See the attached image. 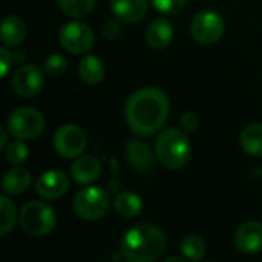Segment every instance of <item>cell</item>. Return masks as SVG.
<instances>
[{
    "label": "cell",
    "instance_id": "1",
    "mask_svg": "<svg viewBox=\"0 0 262 262\" xmlns=\"http://www.w3.org/2000/svg\"><path fill=\"white\" fill-rule=\"evenodd\" d=\"M170 103L167 95L154 86L135 91L126 103L124 115L130 132L137 137H150L160 132L169 118Z\"/></svg>",
    "mask_w": 262,
    "mask_h": 262
},
{
    "label": "cell",
    "instance_id": "2",
    "mask_svg": "<svg viewBox=\"0 0 262 262\" xmlns=\"http://www.w3.org/2000/svg\"><path fill=\"white\" fill-rule=\"evenodd\" d=\"M166 246L167 239L160 227L140 223L124 233L120 250L127 262H157L163 256Z\"/></svg>",
    "mask_w": 262,
    "mask_h": 262
},
{
    "label": "cell",
    "instance_id": "3",
    "mask_svg": "<svg viewBox=\"0 0 262 262\" xmlns=\"http://www.w3.org/2000/svg\"><path fill=\"white\" fill-rule=\"evenodd\" d=\"M190 140L181 127H167L155 140V154L158 161L172 170L181 169L190 158Z\"/></svg>",
    "mask_w": 262,
    "mask_h": 262
},
{
    "label": "cell",
    "instance_id": "4",
    "mask_svg": "<svg viewBox=\"0 0 262 262\" xmlns=\"http://www.w3.org/2000/svg\"><path fill=\"white\" fill-rule=\"evenodd\" d=\"M46 127L43 114L31 106H20L14 109L6 120V129L15 140L28 141L40 137Z\"/></svg>",
    "mask_w": 262,
    "mask_h": 262
},
{
    "label": "cell",
    "instance_id": "5",
    "mask_svg": "<svg viewBox=\"0 0 262 262\" xmlns=\"http://www.w3.org/2000/svg\"><path fill=\"white\" fill-rule=\"evenodd\" d=\"M55 212L43 201H29L18 212L20 227L32 236H45L55 227Z\"/></svg>",
    "mask_w": 262,
    "mask_h": 262
},
{
    "label": "cell",
    "instance_id": "6",
    "mask_svg": "<svg viewBox=\"0 0 262 262\" xmlns=\"http://www.w3.org/2000/svg\"><path fill=\"white\" fill-rule=\"evenodd\" d=\"M72 209L75 215L84 221H97L107 215L111 209V200L101 187H84L74 196Z\"/></svg>",
    "mask_w": 262,
    "mask_h": 262
},
{
    "label": "cell",
    "instance_id": "7",
    "mask_svg": "<svg viewBox=\"0 0 262 262\" xmlns=\"http://www.w3.org/2000/svg\"><path fill=\"white\" fill-rule=\"evenodd\" d=\"M58 41L64 51L74 55H81L86 54L92 49L95 37L94 31L89 25L80 21V20H72L64 23L60 31H58Z\"/></svg>",
    "mask_w": 262,
    "mask_h": 262
},
{
    "label": "cell",
    "instance_id": "8",
    "mask_svg": "<svg viewBox=\"0 0 262 262\" xmlns=\"http://www.w3.org/2000/svg\"><path fill=\"white\" fill-rule=\"evenodd\" d=\"M226 31V23L221 14L212 9L200 11L190 23V34L201 45H213L221 40Z\"/></svg>",
    "mask_w": 262,
    "mask_h": 262
},
{
    "label": "cell",
    "instance_id": "9",
    "mask_svg": "<svg viewBox=\"0 0 262 262\" xmlns=\"http://www.w3.org/2000/svg\"><path fill=\"white\" fill-rule=\"evenodd\" d=\"M88 144V138L84 130L72 123L63 124L57 129L54 135V147L55 152L68 160H75L83 155Z\"/></svg>",
    "mask_w": 262,
    "mask_h": 262
},
{
    "label": "cell",
    "instance_id": "10",
    "mask_svg": "<svg viewBox=\"0 0 262 262\" xmlns=\"http://www.w3.org/2000/svg\"><path fill=\"white\" fill-rule=\"evenodd\" d=\"M11 86L17 95L32 98L40 94L45 86V71H41L37 64L26 63L12 74Z\"/></svg>",
    "mask_w": 262,
    "mask_h": 262
},
{
    "label": "cell",
    "instance_id": "11",
    "mask_svg": "<svg viewBox=\"0 0 262 262\" xmlns=\"http://www.w3.org/2000/svg\"><path fill=\"white\" fill-rule=\"evenodd\" d=\"M69 189V178L63 170L52 169L40 175L35 183V192L43 200H57Z\"/></svg>",
    "mask_w": 262,
    "mask_h": 262
},
{
    "label": "cell",
    "instance_id": "12",
    "mask_svg": "<svg viewBox=\"0 0 262 262\" xmlns=\"http://www.w3.org/2000/svg\"><path fill=\"white\" fill-rule=\"evenodd\" d=\"M236 249L247 255L262 252V223L247 221L241 224L235 235Z\"/></svg>",
    "mask_w": 262,
    "mask_h": 262
},
{
    "label": "cell",
    "instance_id": "13",
    "mask_svg": "<svg viewBox=\"0 0 262 262\" xmlns=\"http://www.w3.org/2000/svg\"><path fill=\"white\" fill-rule=\"evenodd\" d=\"M124 155H126L129 166L134 167L135 170H140V172L150 170L154 167L155 157H157L155 149H152L146 141L137 140V138L130 140L126 144Z\"/></svg>",
    "mask_w": 262,
    "mask_h": 262
},
{
    "label": "cell",
    "instance_id": "14",
    "mask_svg": "<svg viewBox=\"0 0 262 262\" xmlns=\"http://www.w3.org/2000/svg\"><path fill=\"white\" fill-rule=\"evenodd\" d=\"M114 18L123 23H137L143 20L149 9V0H109Z\"/></svg>",
    "mask_w": 262,
    "mask_h": 262
},
{
    "label": "cell",
    "instance_id": "15",
    "mask_svg": "<svg viewBox=\"0 0 262 262\" xmlns=\"http://www.w3.org/2000/svg\"><path fill=\"white\" fill-rule=\"evenodd\" d=\"M173 35H175L173 25L166 17L155 18L146 29V41L155 51L166 49L172 43Z\"/></svg>",
    "mask_w": 262,
    "mask_h": 262
},
{
    "label": "cell",
    "instance_id": "16",
    "mask_svg": "<svg viewBox=\"0 0 262 262\" xmlns=\"http://www.w3.org/2000/svg\"><path fill=\"white\" fill-rule=\"evenodd\" d=\"M101 175V164L94 155H81L71 166V177L78 184H91Z\"/></svg>",
    "mask_w": 262,
    "mask_h": 262
},
{
    "label": "cell",
    "instance_id": "17",
    "mask_svg": "<svg viewBox=\"0 0 262 262\" xmlns=\"http://www.w3.org/2000/svg\"><path fill=\"white\" fill-rule=\"evenodd\" d=\"M28 28L18 15H6L0 25V40L6 48H18L26 40Z\"/></svg>",
    "mask_w": 262,
    "mask_h": 262
},
{
    "label": "cell",
    "instance_id": "18",
    "mask_svg": "<svg viewBox=\"0 0 262 262\" xmlns=\"http://www.w3.org/2000/svg\"><path fill=\"white\" fill-rule=\"evenodd\" d=\"M31 173L23 167L9 169L2 178V190L3 195H21L31 186Z\"/></svg>",
    "mask_w": 262,
    "mask_h": 262
},
{
    "label": "cell",
    "instance_id": "19",
    "mask_svg": "<svg viewBox=\"0 0 262 262\" xmlns=\"http://www.w3.org/2000/svg\"><path fill=\"white\" fill-rule=\"evenodd\" d=\"M106 74V68L97 55H84L78 63V75L83 83L94 86L98 84Z\"/></svg>",
    "mask_w": 262,
    "mask_h": 262
},
{
    "label": "cell",
    "instance_id": "20",
    "mask_svg": "<svg viewBox=\"0 0 262 262\" xmlns=\"http://www.w3.org/2000/svg\"><path fill=\"white\" fill-rule=\"evenodd\" d=\"M114 209L120 216L124 218H135L143 210L141 198L134 192H121L114 200Z\"/></svg>",
    "mask_w": 262,
    "mask_h": 262
},
{
    "label": "cell",
    "instance_id": "21",
    "mask_svg": "<svg viewBox=\"0 0 262 262\" xmlns=\"http://www.w3.org/2000/svg\"><path fill=\"white\" fill-rule=\"evenodd\" d=\"M241 147L252 157H262V123L246 126L239 137Z\"/></svg>",
    "mask_w": 262,
    "mask_h": 262
},
{
    "label": "cell",
    "instance_id": "22",
    "mask_svg": "<svg viewBox=\"0 0 262 262\" xmlns=\"http://www.w3.org/2000/svg\"><path fill=\"white\" fill-rule=\"evenodd\" d=\"M97 0H57L61 12L74 20L86 18L92 14Z\"/></svg>",
    "mask_w": 262,
    "mask_h": 262
},
{
    "label": "cell",
    "instance_id": "23",
    "mask_svg": "<svg viewBox=\"0 0 262 262\" xmlns=\"http://www.w3.org/2000/svg\"><path fill=\"white\" fill-rule=\"evenodd\" d=\"M181 253L187 261L200 262L206 256V243L198 235H189L181 241Z\"/></svg>",
    "mask_w": 262,
    "mask_h": 262
},
{
    "label": "cell",
    "instance_id": "24",
    "mask_svg": "<svg viewBox=\"0 0 262 262\" xmlns=\"http://www.w3.org/2000/svg\"><path fill=\"white\" fill-rule=\"evenodd\" d=\"M0 213H2V215H0V218H2L0 235H2V236H6V235L12 230L15 220L18 218L14 204L11 203V200H9L6 195H2V196H0Z\"/></svg>",
    "mask_w": 262,
    "mask_h": 262
},
{
    "label": "cell",
    "instance_id": "25",
    "mask_svg": "<svg viewBox=\"0 0 262 262\" xmlns=\"http://www.w3.org/2000/svg\"><path fill=\"white\" fill-rule=\"evenodd\" d=\"M28 155H29L28 146H26L25 141H21V140L11 141V143L5 147V158H6V161H8L11 166H14V167L21 166V164L28 160Z\"/></svg>",
    "mask_w": 262,
    "mask_h": 262
},
{
    "label": "cell",
    "instance_id": "26",
    "mask_svg": "<svg viewBox=\"0 0 262 262\" xmlns=\"http://www.w3.org/2000/svg\"><path fill=\"white\" fill-rule=\"evenodd\" d=\"M43 71L51 77L63 75L68 71V60L61 54H51L43 61Z\"/></svg>",
    "mask_w": 262,
    "mask_h": 262
},
{
    "label": "cell",
    "instance_id": "27",
    "mask_svg": "<svg viewBox=\"0 0 262 262\" xmlns=\"http://www.w3.org/2000/svg\"><path fill=\"white\" fill-rule=\"evenodd\" d=\"M150 2L154 8L164 15L178 14L187 5V0H150Z\"/></svg>",
    "mask_w": 262,
    "mask_h": 262
},
{
    "label": "cell",
    "instance_id": "28",
    "mask_svg": "<svg viewBox=\"0 0 262 262\" xmlns=\"http://www.w3.org/2000/svg\"><path fill=\"white\" fill-rule=\"evenodd\" d=\"M121 32H123V21H120L117 18L106 20L101 28V34L106 40H117Z\"/></svg>",
    "mask_w": 262,
    "mask_h": 262
},
{
    "label": "cell",
    "instance_id": "29",
    "mask_svg": "<svg viewBox=\"0 0 262 262\" xmlns=\"http://www.w3.org/2000/svg\"><path fill=\"white\" fill-rule=\"evenodd\" d=\"M198 124H200V118H198V115H196L195 112H192V111L183 114L181 118H180V126H181V129L186 130V132H193V130L198 127Z\"/></svg>",
    "mask_w": 262,
    "mask_h": 262
},
{
    "label": "cell",
    "instance_id": "30",
    "mask_svg": "<svg viewBox=\"0 0 262 262\" xmlns=\"http://www.w3.org/2000/svg\"><path fill=\"white\" fill-rule=\"evenodd\" d=\"M14 63V55L9 52V49L6 46L0 48V66H2V77L5 78L9 74V69L12 68Z\"/></svg>",
    "mask_w": 262,
    "mask_h": 262
},
{
    "label": "cell",
    "instance_id": "31",
    "mask_svg": "<svg viewBox=\"0 0 262 262\" xmlns=\"http://www.w3.org/2000/svg\"><path fill=\"white\" fill-rule=\"evenodd\" d=\"M8 135H9L8 129L6 127H0V149H3V150L9 144L8 143Z\"/></svg>",
    "mask_w": 262,
    "mask_h": 262
},
{
    "label": "cell",
    "instance_id": "32",
    "mask_svg": "<svg viewBox=\"0 0 262 262\" xmlns=\"http://www.w3.org/2000/svg\"><path fill=\"white\" fill-rule=\"evenodd\" d=\"M164 262H187V261H186V259H183V258H178V256H172V258L166 259Z\"/></svg>",
    "mask_w": 262,
    "mask_h": 262
},
{
    "label": "cell",
    "instance_id": "33",
    "mask_svg": "<svg viewBox=\"0 0 262 262\" xmlns=\"http://www.w3.org/2000/svg\"><path fill=\"white\" fill-rule=\"evenodd\" d=\"M209 262H212V261H209Z\"/></svg>",
    "mask_w": 262,
    "mask_h": 262
}]
</instances>
